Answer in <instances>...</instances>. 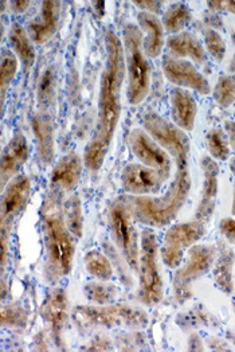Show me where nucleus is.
Listing matches in <instances>:
<instances>
[{
    "instance_id": "obj_1",
    "label": "nucleus",
    "mask_w": 235,
    "mask_h": 352,
    "mask_svg": "<svg viewBox=\"0 0 235 352\" xmlns=\"http://www.w3.org/2000/svg\"><path fill=\"white\" fill-rule=\"evenodd\" d=\"M143 125L149 136L175 160L177 174L168 190L160 197L129 195L122 199L136 222L147 228H164L177 218L191 190L188 166L191 142L184 131L155 112L143 116Z\"/></svg>"
},
{
    "instance_id": "obj_2",
    "label": "nucleus",
    "mask_w": 235,
    "mask_h": 352,
    "mask_svg": "<svg viewBox=\"0 0 235 352\" xmlns=\"http://www.w3.org/2000/svg\"><path fill=\"white\" fill-rule=\"evenodd\" d=\"M107 59L100 80L98 109L94 133L85 148L84 162L97 173L108 155L121 116V90L126 76L124 45L112 30L105 32Z\"/></svg>"
},
{
    "instance_id": "obj_3",
    "label": "nucleus",
    "mask_w": 235,
    "mask_h": 352,
    "mask_svg": "<svg viewBox=\"0 0 235 352\" xmlns=\"http://www.w3.org/2000/svg\"><path fill=\"white\" fill-rule=\"evenodd\" d=\"M60 198L62 192L52 187L41 207L46 250L45 277L49 283H57L71 272L76 254V236L66 226Z\"/></svg>"
},
{
    "instance_id": "obj_4",
    "label": "nucleus",
    "mask_w": 235,
    "mask_h": 352,
    "mask_svg": "<svg viewBox=\"0 0 235 352\" xmlns=\"http://www.w3.org/2000/svg\"><path fill=\"white\" fill-rule=\"evenodd\" d=\"M125 67L128 76L126 97L131 105H140L149 94L152 82V66L143 50V31L133 23L122 29Z\"/></svg>"
},
{
    "instance_id": "obj_5",
    "label": "nucleus",
    "mask_w": 235,
    "mask_h": 352,
    "mask_svg": "<svg viewBox=\"0 0 235 352\" xmlns=\"http://www.w3.org/2000/svg\"><path fill=\"white\" fill-rule=\"evenodd\" d=\"M74 320L81 328H118L140 329L147 327V312L139 307L129 304L108 305H78L74 309Z\"/></svg>"
},
{
    "instance_id": "obj_6",
    "label": "nucleus",
    "mask_w": 235,
    "mask_h": 352,
    "mask_svg": "<svg viewBox=\"0 0 235 352\" xmlns=\"http://www.w3.org/2000/svg\"><path fill=\"white\" fill-rule=\"evenodd\" d=\"M157 236L149 228L142 232L139 253V292L137 298L144 305H156L163 300L164 284L160 274Z\"/></svg>"
},
{
    "instance_id": "obj_7",
    "label": "nucleus",
    "mask_w": 235,
    "mask_h": 352,
    "mask_svg": "<svg viewBox=\"0 0 235 352\" xmlns=\"http://www.w3.org/2000/svg\"><path fill=\"white\" fill-rule=\"evenodd\" d=\"M133 217L129 207L122 198L113 202L109 210V228L112 239L118 252L129 265V267L137 272L139 267V234L133 225Z\"/></svg>"
},
{
    "instance_id": "obj_8",
    "label": "nucleus",
    "mask_w": 235,
    "mask_h": 352,
    "mask_svg": "<svg viewBox=\"0 0 235 352\" xmlns=\"http://www.w3.org/2000/svg\"><path fill=\"white\" fill-rule=\"evenodd\" d=\"M215 248L211 245H194L188 250V258L177 267L174 277V294L177 302H186L192 297V284L207 274L214 265Z\"/></svg>"
},
{
    "instance_id": "obj_9",
    "label": "nucleus",
    "mask_w": 235,
    "mask_h": 352,
    "mask_svg": "<svg viewBox=\"0 0 235 352\" xmlns=\"http://www.w3.org/2000/svg\"><path fill=\"white\" fill-rule=\"evenodd\" d=\"M207 233V223L194 218V221L183 222L171 226L164 235L160 248V256L166 266L177 269L184 256V250L197 245Z\"/></svg>"
},
{
    "instance_id": "obj_10",
    "label": "nucleus",
    "mask_w": 235,
    "mask_h": 352,
    "mask_svg": "<svg viewBox=\"0 0 235 352\" xmlns=\"http://www.w3.org/2000/svg\"><path fill=\"white\" fill-rule=\"evenodd\" d=\"M31 197V182L26 175L14 177L3 190L0 211V235L11 236L18 215L25 210Z\"/></svg>"
},
{
    "instance_id": "obj_11",
    "label": "nucleus",
    "mask_w": 235,
    "mask_h": 352,
    "mask_svg": "<svg viewBox=\"0 0 235 352\" xmlns=\"http://www.w3.org/2000/svg\"><path fill=\"white\" fill-rule=\"evenodd\" d=\"M129 148L135 157L144 166L156 170L166 180L171 175V156L160 147L146 131L133 129L129 135Z\"/></svg>"
},
{
    "instance_id": "obj_12",
    "label": "nucleus",
    "mask_w": 235,
    "mask_h": 352,
    "mask_svg": "<svg viewBox=\"0 0 235 352\" xmlns=\"http://www.w3.org/2000/svg\"><path fill=\"white\" fill-rule=\"evenodd\" d=\"M161 67L167 80L177 88L191 89L203 96L211 93L210 82L191 60L167 56L163 58Z\"/></svg>"
},
{
    "instance_id": "obj_13",
    "label": "nucleus",
    "mask_w": 235,
    "mask_h": 352,
    "mask_svg": "<svg viewBox=\"0 0 235 352\" xmlns=\"http://www.w3.org/2000/svg\"><path fill=\"white\" fill-rule=\"evenodd\" d=\"M167 180L156 170L144 164H128L121 173V183L125 192L131 195H152L161 190Z\"/></svg>"
},
{
    "instance_id": "obj_14",
    "label": "nucleus",
    "mask_w": 235,
    "mask_h": 352,
    "mask_svg": "<svg viewBox=\"0 0 235 352\" xmlns=\"http://www.w3.org/2000/svg\"><path fill=\"white\" fill-rule=\"evenodd\" d=\"M41 316L49 325L52 335L60 343L62 333L69 323V298L62 288H53L41 307Z\"/></svg>"
},
{
    "instance_id": "obj_15",
    "label": "nucleus",
    "mask_w": 235,
    "mask_h": 352,
    "mask_svg": "<svg viewBox=\"0 0 235 352\" xmlns=\"http://www.w3.org/2000/svg\"><path fill=\"white\" fill-rule=\"evenodd\" d=\"M29 159V144L22 132H16L8 144L3 149L1 162H0V176H1V188L16 177L21 168L26 164Z\"/></svg>"
},
{
    "instance_id": "obj_16",
    "label": "nucleus",
    "mask_w": 235,
    "mask_h": 352,
    "mask_svg": "<svg viewBox=\"0 0 235 352\" xmlns=\"http://www.w3.org/2000/svg\"><path fill=\"white\" fill-rule=\"evenodd\" d=\"M201 167L205 175L203 190L201 202L195 211V219L208 223L216 206V197H218V184H219V166L218 163L210 157L203 156L201 160Z\"/></svg>"
},
{
    "instance_id": "obj_17",
    "label": "nucleus",
    "mask_w": 235,
    "mask_h": 352,
    "mask_svg": "<svg viewBox=\"0 0 235 352\" xmlns=\"http://www.w3.org/2000/svg\"><path fill=\"white\" fill-rule=\"evenodd\" d=\"M59 11V1L47 0L42 3L39 15L34 18L27 26L30 38L35 45H43L54 36L58 30Z\"/></svg>"
},
{
    "instance_id": "obj_18",
    "label": "nucleus",
    "mask_w": 235,
    "mask_h": 352,
    "mask_svg": "<svg viewBox=\"0 0 235 352\" xmlns=\"http://www.w3.org/2000/svg\"><path fill=\"white\" fill-rule=\"evenodd\" d=\"M172 122L184 132H191L195 126L198 104L192 93L183 88L171 89L170 93Z\"/></svg>"
},
{
    "instance_id": "obj_19",
    "label": "nucleus",
    "mask_w": 235,
    "mask_h": 352,
    "mask_svg": "<svg viewBox=\"0 0 235 352\" xmlns=\"http://www.w3.org/2000/svg\"><path fill=\"white\" fill-rule=\"evenodd\" d=\"M32 131L36 140V155L41 167H49L54 159V124L53 118L43 112L36 113L32 118Z\"/></svg>"
},
{
    "instance_id": "obj_20",
    "label": "nucleus",
    "mask_w": 235,
    "mask_h": 352,
    "mask_svg": "<svg viewBox=\"0 0 235 352\" xmlns=\"http://www.w3.org/2000/svg\"><path fill=\"white\" fill-rule=\"evenodd\" d=\"M82 175V159L77 152H70L63 156L52 171V187L62 194L73 191Z\"/></svg>"
},
{
    "instance_id": "obj_21",
    "label": "nucleus",
    "mask_w": 235,
    "mask_h": 352,
    "mask_svg": "<svg viewBox=\"0 0 235 352\" xmlns=\"http://www.w3.org/2000/svg\"><path fill=\"white\" fill-rule=\"evenodd\" d=\"M167 47L174 58L191 59L192 63L199 66L207 65L206 49L192 32L183 31L177 35H171L167 41Z\"/></svg>"
},
{
    "instance_id": "obj_22",
    "label": "nucleus",
    "mask_w": 235,
    "mask_h": 352,
    "mask_svg": "<svg viewBox=\"0 0 235 352\" xmlns=\"http://www.w3.org/2000/svg\"><path fill=\"white\" fill-rule=\"evenodd\" d=\"M137 23L144 31L143 50L147 58H157L164 49V28L160 19L149 12H139Z\"/></svg>"
},
{
    "instance_id": "obj_23",
    "label": "nucleus",
    "mask_w": 235,
    "mask_h": 352,
    "mask_svg": "<svg viewBox=\"0 0 235 352\" xmlns=\"http://www.w3.org/2000/svg\"><path fill=\"white\" fill-rule=\"evenodd\" d=\"M8 45L11 52L19 59L25 72H29L36 60V52L27 30L19 23H14L8 32Z\"/></svg>"
},
{
    "instance_id": "obj_24",
    "label": "nucleus",
    "mask_w": 235,
    "mask_h": 352,
    "mask_svg": "<svg viewBox=\"0 0 235 352\" xmlns=\"http://www.w3.org/2000/svg\"><path fill=\"white\" fill-rule=\"evenodd\" d=\"M235 254L232 248L225 243L219 245L218 258L214 265V281L216 287L226 294L234 292V277H233V267H234Z\"/></svg>"
},
{
    "instance_id": "obj_25",
    "label": "nucleus",
    "mask_w": 235,
    "mask_h": 352,
    "mask_svg": "<svg viewBox=\"0 0 235 352\" xmlns=\"http://www.w3.org/2000/svg\"><path fill=\"white\" fill-rule=\"evenodd\" d=\"M191 19H192V12L187 4L174 3L164 12L161 23L167 32L177 35L183 32V30L190 25Z\"/></svg>"
},
{
    "instance_id": "obj_26",
    "label": "nucleus",
    "mask_w": 235,
    "mask_h": 352,
    "mask_svg": "<svg viewBox=\"0 0 235 352\" xmlns=\"http://www.w3.org/2000/svg\"><path fill=\"white\" fill-rule=\"evenodd\" d=\"M57 93V70L54 65H50L42 73L38 88H36V100L41 109L49 108L54 100Z\"/></svg>"
},
{
    "instance_id": "obj_27",
    "label": "nucleus",
    "mask_w": 235,
    "mask_h": 352,
    "mask_svg": "<svg viewBox=\"0 0 235 352\" xmlns=\"http://www.w3.org/2000/svg\"><path fill=\"white\" fill-rule=\"evenodd\" d=\"M63 217L70 233L76 238H81L84 233V212L81 199L77 194L70 195L63 202Z\"/></svg>"
},
{
    "instance_id": "obj_28",
    "label": "nucleus",
    "mask_w": 235,
    "mask_h": 352,
    "mask_svg": "<svg viewBox=\"0 0 235 352\" xmlns=\"http://www.w3.org/2000/svg\"><path fill=\"white\" fill-rule=\"evenodd\" d=\"M85 267L89 274L100 281H109L115 274V267L108 257L100 250H90L85 257Z\"/></svg>"
},
{
    "instance_id": "obj_29",
    "label": "nucleus",
    "mask_w": 235,
    "mask_h": 352,
    "mask_svg": "<svg viewBox=\"0 0 235 352\" xmlns=\"http://www.w3.org/2000/svg\"><path fill=\"white\" fill-rule=\"evenodd\" d=\"M19 69V59L11 50H3L0 65V101L1 108L5 102V94L12 85Z\"/></svg>"
},
{
    "instance_id": "obj_30",
    "label": "nucleus",
    "mask_w": 235,
    "mask_h": 352,
    "mask_svg": "<svg viewBox=\"0 0 235 352\" xmlns=\"http://www.w3.org/2000/svg\"><path fill=\"white\" fill-rule=\"evenodd\" d=\"M84 292L87 294L89 301L97 305L113 304L118 297V287L113 284H107V281L89 283L84 288Z\"/></svg>"
},
{
    "instance_id": "obj_31",
    "label": "nucleus",
    "mask_w": 235,
    "mask_h": 352,
    "mask_svg": "<svg viewBox=\"0 0 235 352\" xmlns=\"http://www.w3.org/2000/svg\"><path fill=\"white\" fill-rule=\"evenodd\" d=\"M207 149L212 159L227 160L230 157V143L227 135L221 128H212L206 136Z\"/></svg>"
},
{
    "instance_id": "obj_32",
    "label": "nucleus",
    "mask_w": 235,
    "mask_h": 352,
    "mask_svg": "<svg viewBox=\"0 0 235 352\" xmlns=\"http://www.w3.org/2000/svg\"><path fill=\"white\" fill-rule=\"evenodd\" d=\"M212 98L223 108L235 104V74L221 76L212 89Z\"/></svg>"
},
{
    "instance_id": "obj_33",
    "label": "nucleus",
    "mask_w": 235,
    "mask_h": 352,
    "mask_svg": "<svg viewBox=\"0 0 235 352\" xmlns=\"http://www.w3.org/2000/svg\"><path fill=\"white\" fill-rule=\"evenodd\" d=\"M27 312L19 304H8L1 308V325L7 328H25Z\"/></svg>"
},
{
    "instance_id": "obj_34",
    "label": "nucleus",
    "mask_w": 235,
    "mask_h": 352,
    "mask_svg": "<svg viewBox=\"0 0 235 352\" xmlns=\"http://www.w3.org/2000/svg\"><path fill=\"white\" fill-rule=\"evenodd\" d=\"M203 39H205V46H206L208 54L212 57L215 62H222L226 54V42L221 36V34L215 30L206 29L202 30Z\"/></svg>"
},
{
    "instance_id": "obj_35",
    "label": "nucleus",
    "mask_w": 235,
    "mask_h": 352,
    "mask_svg": "<svg viewBox=\"0 0 235 352\" xmlns=\"http://www.w3.org/2000/svg\"><path fill=\"white\" fill-rule=\"evenodd\" d=\"M219 232L230 243H235V218H223L219 222Z\"/></svg>"
},
{
    "instance_id": "obj_36",
    "label": "nucleus",
    "mask_w": 235,
    "mask_h": 352,
    "mask_svg": "<svg viewBox=\"0 0 235 352\" xmlns=\"http://www.w3.org/2000/svg\"><path fill=\"white\" fill-rule=\"evenodd\" d=\"M208 10L211 12H230L235 15V1L230 0V1H208Z\"/></svg>"
},
{
    "instance_id": "obj_37",
    "label": "nucleus",
    "mask_w": 235,
    "mask_h": 352,
    "mask_svg": "<svg viewBox=\"0 0 235 352\" xmlns=\"http://www.w3.org/2000/svg\"><path fill=\"white\" fill-rule=\"evenodd\" d=\"M136 7L142 8L143 12H149L153 15H157L161 11L163 1H153V0H142V1H133Z\"/></svg>"
},
{
    "instance_id": "obj_38",
    "label": "nucleus",
    "mask_w": 235,
    "mask_h": 352,
    "mask_svg": "<svg viewBox=\"0 0 235 352\" xmlns=\"http://www.w3.org/2000/svg\"><path fill=\"white\" fill-rule=\"evenodd\" d=\"M206 23L207 26H208V29L215 30V31L223 30L222 18H221V15L216 14V12H211L210 15H207Z\"/></svg>"
},
{
    "instance_id": "obj_39",
    "label": "nucleus",
    "mask_w": 235,
    "mask_h": 352,
    "mask_svg": "<svg viewBox=\"0 0 235 352\" xmlns=\"http://www.w3.org/2000/svg\"><path fill=\"white\" fill-rule=\"evenodd\" d=\"M225 131H226L230 147L233 148V151L235 152V121H230V120L226 121L225 122Z\"/></svg>"
},
{
    "instance_id": "obj_40",
    "label": "nucleus",
    "mask_w": 235,
    "mask_h": 352,
    "mask_svg": "<svg viewBox=\"0 0 235 352\" xmlns=\"http://www.w3.org/2000/svg\"><path fill=\"white\" fill-rule=\"evenodd\" d=\"M90 350H97V351H107V350H112V344L104 339V338H96L93 346Z\"/></svg>"
},
{
    "instance_id": "obj_41",
    "label": "nucleus",
    "mask_w": 235,
    "mask_h": 352,
    "mask_svg": "<svg viewBox=\"0 0 235 352\" xmlns=\"http://www.w3.org/2000/svg\"><path fill=\"white\" fill-rule=\"evenodd\" d=\"M11 10L15 12V14H23L31 4V1H11Z\"/></svg>"
},
{
    "instance_id": "obj_42",
    "label": "nucleus",
    "mask_w": 235,
    "mask_h": 352,
    "mask_svg": "<svg viewBox=\"0 0 235 352\" xmlns=\"http://www.w3.org/2000/svg\"><path fill=\"white\" fill-rule=\"evenodd\" d=\"M233 43H234L235 46V32L233 34ZM229 70H230L232 73H234L235 72V54L233 56L232 60H230V63H229Z\"/></svg>"
},
{
    "instance_id": "obj_43",
    "label": "nucleus",
    "mask_w": 235,
    "mask_h": 352,
    "mask_svg": "<svg viewBox=\"0 0 235 352\" xmlns=\"http://www.w3.org/2000/svg\"><path fill=\"white\" fill-rule=\"evenodd\" d=\"M232 212L235 218V183H234V195H233V206H232Z\"/></svg>"
},
{
    "instance_id": "obj_44",
    "label": "nucleus",
    "mask_w": 235,
    "mask_h": 352,
    "mask_svg": "<svg viewBox=\"0 0 235 352\" xmlns=\"http://www.w3.org/2000/svg\"><path fill=\"white\" fill-rule=\"evenodd\" d=\"M230 170L233 171V174L235 175V159H233V160L230 162Z\"/></svg>"
},
{
    "instance_id": "obj_45",
    "label": "nucleus",
    "mask_w": 235,
    "mask_h": 352,
    "mask_svg": "<svg viewBox=\"0 0 235 352\" xmlns=\"http://www.w3.org/2000/svg\"><path fill=\"white\" fill-rule=\"evenodd\" d=\"M234 115H235V108H234Z\"/></svg>"
}]
</instances>
